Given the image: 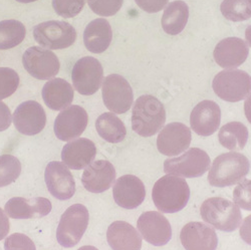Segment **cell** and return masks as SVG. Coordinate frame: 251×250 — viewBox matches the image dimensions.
Masks as SVG:
<instances>
[{
    "label": "cell",
    "mask_w": 251,
    "mask_h": 250,
    "mask_svg": "<svg viewBox=\"0 0 251 250\" xmlns=\"http://www.w3.org/2000/svg\"><path fill=\"white\" fill-rule=\"evenodd\" d=\"M152 198L157 209L163 213L183 210L190 198V188L185 179L167 174L154 185Z\"/></svg>",
    "instance_id": "obj_1"
},
{
    "label": "cell",
    "mask_w": 251,
    "mask_h": 250,
    "mask_svg": "<svg viewBox=\"0 0 251 250\" xmlns=\"http://www.w3.org/2000/svg\"><path fill=\"white\" fill-rule=\"evenodd\" d=\"M166 111L163 103L154 96H141L134 103L132 111V128L138 135L148 138L163 129Z\"/></svg>",
    "instance_id": "obj_2"
},
{
    "label": "cell",
    "mask_w": 251,
    "mask_h": 250,
    "mask_svg": "<svg viewBox=\"0 0 251 250\" xmlns=\"http://www.w3.org/2000/svg\"><path fill=\"white\" fill-rule=\"evenodd\" d=\"M250 162L241 153H225L213 161L209 170L208 182L214 187L224 188L241 182L249 173Z\"/></svg>",
    "instance_id": "obj_3"
},
{
    "label": "cell",
    "mask_w": 251,
    "mask_h": 250,
    "mask_svg": "<svg viewBox=\"0 0 251 250\" xmlns=\"http://www.w3.org/2000/svg\"><path fill=\"white\" fill-rule=\"evenodd\" d=\"M200 214L206 223L224 232L236 230L242 221L239 207L235 203L221 197L206 199L201 205Z\"/></svg>",
    "instance_id": "obj_4"
},
{
    "label": "cell",
    "mask_w": 251,
    "mask_h": 250,
    "mask_svg": "<svg viewBox=\"0 0 251 250\" xmlns=\"http://www.w3.org/2000/svg\"><path fill=\"white\" fill-rule=\"evenodd\" d=\"M90 221V213L86 206L74 204L61 215L56 230L59 245L66 248L75 246L85 234Z\"/></svg>",
    "instance_id": "obj_5"
},
{
    "label": "cell",
    "mask_w": 251,
    "mask_h": 250,
    "mask_svg": "<svg viewBox=\"0 0 251 250\" xmlns=\"http://www.w3.org/2000/svg\"><path fill=\"white\" fill-rule=\"evenodd\" d=\"M212 89L225 101H240L251 94V76L244 71L225 70L214 76Z\"/></svg>",
    "instance_id": "obj_6"
},
{
    "label": "cell",
    "mask_w": 251,
    "mask_h": 250,
    "mask_svg": "<svg viewBox=\"0 0 251 250\" xmlns=\"http://www.w3.org/2000/svg\"><path fill=\"white\" fill-rule=\"evenodd\" d=\"M211 160L200 148H191L177 158L167 159L164 162V171L183 178H198L210 169Z\"/></svg>",
    "instance_id": "obj_7"
},
{
    "label": "cell",
    "mask_w": 251,
    "mask_h": 250,
    "mask_svg": "<svg viewBox=\"0 0 251 250\" xmlns=\"http://www.w3.org/2000/svg\"><path fill=\"white\" fill-rule=\"evenodd\" d=\"M36 43L49 50H65L72 47L76 39V31L66 22L50 20L33 28Z\"/></svg>",
    "instance_id": "obj_8"
},
{
    "label": "cell",
    "mask_w": 251,
    "mask_h": 250,
    "mask_svg": "<svg viewBox=\"0 0 251 250\" xmlns=\"http://www.w3.org/2000/svg\"><path fill=\"white\" fill-rule=\"evenodd\" d=\"M104 106L114 114L127 113L134 101V94L129 81L120 75H110L104 77L102 88Z\"/></svg>",
    "instance_id": "obj_9"
},
{
    "label": "cell",
    "mask_w": 251,
    "mask_h": 250,
    "mask_svg": "<svg viewBox=\"0 0 251 250\" xmlns=\"http://www.w3.org/2000/svg\"><path fill=\"white\" fill-rule=\"evenodd\" d=\"M72 79L74 88L82 96L96 94L103 80V70L100 62L92 56L78 59L73 68Z\"/></svg>",
    "instance_id": "obj_10"
},
{
    "label": "cell",
    "mask_w": 251,
    "mask_h": 250,
    "mask_svg": "<svg viewBox=\"0 0 251 250\" xmlns=\"http://www.w3.org/2000/svg\"><path fill=\"white\" fill-rule=\"evenodd\" d=\"M23 64L30 75L40 80L55 76L60 69L58 57L51 50L40 47L27 49L23 56Z\"/></svg>",
    "instance_id": "obj_11"
},
{
    "label": "cell",
    "mask_w": 251,
    "mask_h": 250,
    "mask_svg": "<svg viewBox=\"0 0 251 250\" xmlns=\"http://www.w3.org/2000/svg\"><path fill=\"white\" fill-rule=\"evenodd\" d=\"M89 116L79 106H70L62 110L54 121V134L60 141L69 142L81 136L87 129Z\"/></svg>",
    "instance_id": "obj_12"
},
{
    "label": "cell",
    "mask_w": 251,
    "mask_h": 250,
    "mask_svg": "<svg viewBox=\"0 0 251 250\" xmlns=\"http://www.w3.org/2000/svg\"><path fill=\"white\" fill-rule=\"evenodd\" d=\"M137 227L142 237L154 246L166 245L172 238L170 222L157 211H148L141 214Z\"/></svg>",
    "instance_id": "obj_13"
},
{
    "label": "cell",
    "mask_w": 251,
    "mask_h": 250,
    "mask_svg": "<svg viewBox=\"0 0 251 250\" xmlns=\"http://www.w3.org/2000/svg\"><path fill=\"white\" fill-rule=\"evenodd\" d=\"M191 130L182 123L165 126L157 138L158 151L165 156H177L185 152L191 144Z\"/></svg>",
    "instance_id": "obj_14"
},
{
    "label": "cell",
    "mask_w": 251,
    "mask_h": 250,
    "mask_svg": "<svg viewBox=\"0 0 251 250\" xmlns=\"http://www.w3.org/2000/svg\"><path fill=\"white\" fill-rule=\"evenodd\" d=\"M45 180L50 193L58 200H69L75 193V178L64 162L49 163Z\"/></svg>",
    "instance_id": "obj_15"
},
{
    "label": "cell",
    "mask_w": 251,
    "mask_h": 250,
    "mask_svg": "<svg viewBox=\"0 0 251 250\" xmlns=\"http://www.w3.org/2000/svg\"><path fill=\"white\" fill-rule=\"evenodd\" d=\"M12 121L19 133L33 136L39 134L45 129L47 115L39 102L26 100L16 108Z\"/></svg>",
    "instance_id": "obj_16"
},
{
    "label": "cell",
    "mask_w": 251,
    "mask_h": 250,
    "mask_svg": "<svg viewBox=\"0 0 251 250\" xmlns=\"http://www.w3.org/2000/svg\"><path fill=\"white\" fill-rule=\"evenodd\" d=\"M113 196L115 202L124 209H136L145 201V185L135 175H124L116 181Z\"/></svg>",
    "instance_id": "obj_17"
},
{
    "label": "cell",
    "mask_w": 251,
    "mask_h": 250,
    "mask_svg": "<svg viewBox=\"0 0 251 250\" xmlns=\"http://www.w3.org/2000/svg\"><path fill=\"white\" fill-rule=\"evenodd\" d=\"M180 240L186 250H216L218 245L214 229L201 222L187 223L180 232Z\"/></svg>",
    "instance_id": "obj_18"
},
{
    "label": "cell",
    "mask_w": 251,
    "mask_h": 250,
    "mask_svg": "<svg viewBox=\"0 0 251 250\" xmlns=\"http://www.w3.org/2000/svg\"><path fill=\"white\" fill-rule=\"evenodd\" d=\"M221 110L213 100L200 101L190 115L191 129L201 137L213 135L220 126Z\"/></svg>",
    "instance_id": "obj_19"
},
{
    "label": "cell",
    "mask_w": 251,
    "mask_h": 250,
    "mask_svg": "<svg viewBox=\"0 0 251 250\" xmlns=\"http://www.w3.org/2000/svg\"><path fill=\"white\" fill-rule=\"evenodd\" d=\"M116 169L107 160H99L85 169L81 183L85 189L91 193H102L109 190L116 180Z\"/></svg>",
    "instance_id": "obj_20"
},
{
    "label": "cell",
    "mask_w": 251,
    "mask_h": 250,
    "mask_svg": "<svg viewBox=\"0 0 251 250\" xmlns=\"http://www.w3.org/2000/svg\"><path fill=\"white\" fill-rule=\"evenodd\" d=\"M52 209L51 202L45 197H14L7 201L4 210L13 219L41 218L49 215Z\"/></svg>",
    "instance_id": "obj_21"
},
{
    "label": "cell",
    "mask_w": 251,
    "mask_h": 250,
    "mask_svg": "<svg viewBox=\"0 0 251 250\" xmlns=\"http://www.w3.org/2000/svg\"><path fill=\"white\" fill-rule=\"evenodd\" d=\"M97 147L93 141L86 138H78L69 142L61 151V160L70 169H86L95 160Z\"/></svg>",
    "instance_id": "obj_22"
},
{
    "label": "cell",
    "mask_w": 251,
    "mask_h": 250,
    "mask_svg": "<svg viewBox=\"0 0 251 250\" xmlns=\"http://www.w3.org/2000/svg\"><path fill=\"white\" fill-rule=\"evenodd\" d=\"M249 49L239 37H227L215 47L213 56L217 65L223 69H236L247 59Z\"/></svg>",
    "instance_id": "obj_23"
},
{
    "label": "cell",
    "mask_w": 251,
    "mask_h": 250,
    "mask_svg": "<svg viewBox=\"0 0 251 250\" xmlns=\"http://www.w3.org/2000/svg\"><path fill=\"white\" fill-rule=\"evenodd\" d=\"M107 239L113 250H141L142 247L136 228L126 221L113 222L108 228Z\"/></svg>",
    "instance_id": "obj_24"
},
{
    "label": "cell",
    "mask_w": 251,
    "mask_h": 250,
    "mask_svg": "<svg viewBox=\"0 0 251 250\" xmlns=\"http://www.w3.org/2000/svg\"><path fill=\"white\" fill-rule=\"evenodd\" d=\"M75 97V91L70 82L60 77L49 80L43 89V99L46 105L53 111H62L70 107Z\"/></svg>",
    "instance_id": "obj_25"
},
{
    "label": "cell",
    "mask_w": 251,
    "mask_h": 250,
    "mask_svg": "<svg viewBox=\"0 0 251 250\" xmlns=\"http://www.w3.org/2000/svg\"><path fill=\"white\" fill-rule=\"evenodd\" d=\"M113 39L110 23L104 18H98L90 23L83 32V43L87 50L93 53L106 51Z\"/></svg>",
    "instance_id": "obj_26"
},
{
    "label": "cell",
    "mask_w": 251,
    "mask_h": 250,
    "mask_svg": "<svg viewBox=\"0 0 251 250\" xmlns=\"http://www.w3.org/2000/svg\"><path fill=\"white\" fill-rule=\"evenodd\" d=\"M189 18V7L181 0L167 5L162 16V27L166 33L177 35L181 33Z\"/></svg>",
    "instance_id": "obj_27"
},
{
    "label": "cell",
    "mask_w": 251,
    "mask_h": 250,
    "mask_svg": "<svg viewBox=\"0 0 251 250\" xmlns=\"http://www.w3.org/2000/svg\"><path fill=\"white\" fill-rule=\"evenodd\" d=\"M96 129L104 141L118 144L124 141L127 135L125 124L114 113H103L96 122Z\"/></svg>",
    "instance_id": "obj_28"
},
{
    "label": "cell",
    "mask_w": 251,
    "mask_h": 250,
    "mask_svg": "<svg viewBox=\"0 0 251 250\" xmlns=\"http://www.w3.org/2000/svg\"><path fill=\"white\" fill-rule=\"evenodd\" d=\"M248 129L240 122L228 123L220 129L218 134L219 143L230 151H241L248 141Z\"/></svg>",
    "instance_id": "obj_29"
},
{
    "label": "cell",
    "mask_w": 251,
    "mask_h": 250,
    "mask_svg": "<svg viewBox=\"0 0 251 250\" xmlns=\"http://www.w3.org/2000/svg\"><path fill=\"white\" fill-rule=\"evenodd\" d=\"M26 28L23 23L15 19L0 22V50L13 49L25 40Z\"/></svg>",
    "instance_id": "obj_30"
},
{
    "label": "cell",
    "mask_w": 251,
    "mask_h": 250,
    "mask_svg": "<svg viewBox=\"0 0 251 250\" xmlns=\"http://www.w3.org/2000/svg\"><path fill=\"white\" fill-rule=\"evenodd\" d=\"M220 10L230 22H244L251 18V0H223Z\"/></svg>",
    "instance_id": "obj_31"
},
{
    "label": "cell",
    "mask_w": 251,
    "mask_h": 250,
    "mask_svg": "<svg viewBox=\"0 0 251 250\" xmlns=\"http://www.w3.org/2000/svg\"><path fill=\"white\" fill-rule=\"evenodd\" d=\"M22 173V163L12 155L0 156V188L15 182Z\"/></svg>",
    "instance_id": "obj_32"
},
{
    "label": "cell",
    "mask_w": 251,
    "mask_h": 250,
    "mask_svg": "<svg viewBox=\"0 0 251 250\" xmlns=\"http://www.w3.org/2000/svg\"><path fill=\"white\" fill-rule=\"evenodd\" d=\"M18 74L9 68H0V100L12 96L19 86Z\"/></svg>",
    "instance_id": "obj_33"
},
{
    "label": "cell",
    "mask_w": 251,
    "mask_h": 250,
    "mask_svg": "<svg viewBox=\"0 0 251 250\" xmlns=\"http://www.w3.org/2000/svg\"><path fill=\"white\" fill-rule=\"evenodd\" d=\"M86 0H52V7L58 16L73 18L85 6Z\"/></svg>",
    "instance_id": "obj_34"
},
{
    "label": "cell",
    "mask_w": 251,
    "mask_h": 250,
    "mask_svg": "<svg viewBox=\"0 0 251 250\" xmlns=\"http://www.w3.org/2000/svg\"><path fill=\"white\" fill-rule=\"evenodd\" d=\"M90 8L100 16H113L123 6L124 0H87Z\"/></svg>",
    "instance_id": "obj_35"
},
{
    "label": "cell",
    "mask_w": 251,
    "mask_h": 250,
    "mask_svg": "<svg viewBox=\"0 0 251 250\" xmlns=\"http://www.w3.org/2000/svg\"><path fill=\"white\" fill-rule=\"evenodd\" d=\"M234 203L246 211H251V180H243L234 189Z\"/></svg>",
    "instance_id": "obj_36"
},
{
    "label": "cell",
    "mask_w": 251,
    "mask_h": 250,
    "mask_svg": "<svg viewBox=\"0 0 251 250\" xmlns=\"http://www.w3.org/2000/svg\"><path fill=\"white\" fill-rule=\"evenodd\" d=\"M5 250H36L34 242L25 234L14 233L4 242Z\"/></svg>",
    "instance_id": "obj_37"
},
{
    "label": "cell",
    "mask_w": 251,
    "mask_h": 250,
    "mask_svg": "<svg viewBox=\"0 0 251 250\" xmlns=\"http://www.w3.org/2000/svg\"><path fill=\"white\" fill-rule=\"evenodd\" d=\"M137 5L148 13H157L164 9L169 0H135Z\"/></svg>",
    "instance_id": "obj_38"
},
{
    "label": "cell",
    "mask_w": 251,
    "mask_h": 250,
    "mask_svg": "<svg viewBox=\"0 0 251 250\" xmlns=\"http://www.w3.org/2000/svg\"><path fill=\"white\" fill-rule=\"evenodd\" d=\"M12 122L11 112L3 101L0 100V132L7 130Z\"/></svg>",
    "instance_id": "obj_39"
},
{
    "label": "cell",
    "mask_w": 251,
    "mask_h": 250,
    "mask_svg": "<svg viewBox=\"0 0 251 250\" xmlns=\"http://www.w3.org/2000/svg\"><path fill=\"white\" fill-rule=\"evenodd\" d=\"M240 237L245 243L251 245V215L244 219L240 227Z\"/></svg>",
    "instance_id": "obj_40"
},
{
    "label": "cell",
    "mask_w": 251,
    "mask_h": 250,
    "mask_svg": "<svg viewBox=\"0 0 251 250\" xmlns=\"http://www.w3.org/2000/svg\"><path fill=\"white\" fill-rule=\"evenodd\" d=\"M10 230V224L8 216L0 208V240L4 239Z\"/></svg>",
    "instance_id": "obj_41"
},
{
    "label": "cell",
    "mask_w": 251,
    "mask_h": 250,
    "mask_svg": "<svg viewBox=\"0 0 251 250\" xmlns=\"http://www.w3.org/2000/svg\"><path fill=\"white\" fill-rule=\"evenodd\" d=\"M244 113L247 121L251 124V94L245 99L244 102Z\"/></svg>",
    "instance_id": "obj_42"
},
{
    "label": "cell",
    "mask_w": 251,
    "mask_h": 250,
    "mask_svg": "<svg viewBox=\"0 0 251 250\" xmlns=\"http://www.w3.org/2000/svg\"><path fill=\"white\" fill-rule=\"evenodd\" d=\"M245 38L247 40V43L251 47V25H249L246 30H245Z\"/></svg>",
    "instance_id": "obj_43"
},
{
    "label": "cell",
    "mask_w": 251,
    "mask_h": 250,
    "mask_svg": "<svg viewBox=\"0 0 251 250\" xmlns=\"http://www.w3.org/2000/svg\"><path fill=\"white\" fill-rule=\"evenodd\" d=\"M77 250H99L97 247L95 246H90V245H86V246H81L80 248H78Z\"/></svg>",
    "instance_id": "obj_44"
},
{
    "label": "cell",
    "mask_w": 251,
    "mask_h": 250,
    "mask_svg": "<svg viewBox=\"0 0 251 250\" xmlns=\"http://www.w3.org/2000/svg\"><path fill=\"white\" fill-rule=\"evenodd\" d=\"M16 1L20 3H31V2L37 1V0H16Z\"/></svg>",
    "instance_id": "obj_45"
}]
</instances>
